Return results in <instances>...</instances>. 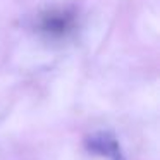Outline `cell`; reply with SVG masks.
Returning a JSON list of instances; mask_svg holds the SVG:
<instances>
[{"label": "cell", "instance_id": "7a4b0ae2", "mask_svg": "<svg viewBox=\"0 0 160 160\" xmlns=\"http://www.w3.org/2000/svg\"><path fill=\"white\" fill-rule=\"evenodd\" d=\"M86 148L90 152L97 153V155H102L108 160H126L119 141L108 131H100V132L91 134L86 139Z\"/></svg>", "mask_w": 160, "mask_h": 160}, {"label": "cell", "instance_id": "6da1fadb", "mask_svg": "<svg viewBox=\"0 0 160 160\" xmlns=\"http://www.w3.org/2000/svg\"><path fill=\"white\" fill-rule=\"evenodd\" d=\"M78 16L72 9H50L36 18L35 28L47 40H66L76 31Z\"/></svg>", "mask_w": 160, "mask_h": 160}]
</instances>
